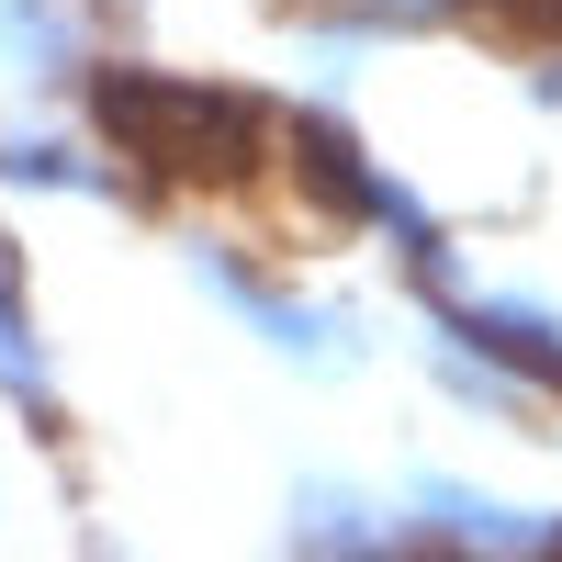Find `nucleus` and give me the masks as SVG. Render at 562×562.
<instances>
[{"label": "nucleus", "mask_w": 562, "mask_h": 562, "mask_svg": "<svg viewBox=\"0 0 562 562\" xmlns=\"http://www.w3.org/2000/svg\"><path fill=\"white\" fill-rule=\"evenodd\" d=\"M439 326H461L473 349H495L529 394H562V304L551 293H518V281H439Z\"/></svg>", "instance_id": "3"}, {"label": "nucleus", "mask_w": 562, "mask_h": 562, "mask_svg": "<svg viewBox=\"0 0 562 562\" xmlns=\"http://www.w3.org/2000/svg\"><path fill=\"white\" fill-rule=\"evenodd\" d=\"M394 562H562V518L506 506L461 473H416L394 495Z\"/></svg>", "instance_id": "2"}, {"label": "nucleus", "mask_w": 562, "mask_h": 562, "mask_svg": "<svg viewBox=\"0 0 562 562\" xmlns=\"http://www.w3.org/2000/svg\"><path fill=\"white\" fill-rule=\"evenodd\" d=\"M180 270H192V293H214V315H237L270 360L304 371V383H349V371L371 360V326L349 304L304 293V281H270L259 259H237L225 237H180Z\"/></svg>", "instance_id": "1"}, {"label": "nucleus", "mask_w": 562, "mask_h": 562, "mask_svg": "<svg viewBox=\"0 0 562 562\" xmlns=\"http://www.w3.org/2000/svg\"><path fill=\"white\" fill-rule=\"evenodd\" d=\"M113 180H124L113 135H79V124H23V135H0V192H23V203H102Z\"/></svg>", "instance_id": "4"}, {"label": "nucleus", "mask_w": 562, "mask_h": 562, "mask_svg": "<svg viewBox=\"0 0 562 562\" xmlns=\"http://www.w3.org/2000/svg\"><path fill=\"white\" fill-rule=\"evenodd\" d=\"M0 394L34 405V416H57V360H45V338H34V304H23V259H12V237H0Z\"/></svg>", "instance_id": "6"}, {"label": "nucleus", "mask_w": 562, "mask_h": 562, "mask_svg": "<svg viewBox=\"0 0 562 562\" xmlns=\"http://www.w3.org/2000/svg\"><path fill=\"white\" fill-rule=\"evenodd\" d=\"M79 68H90V12L79 0H0V79L23 102H57Z\"/></svg>", "instance_id": "5"}]
</instances>
